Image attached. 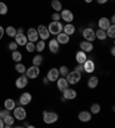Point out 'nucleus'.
<instances>
[{
  "mask_svg": "<svg viewBox=\"0 0 115 128\" xmlns=\"http://www.w3.org/2000/svg\"><path fill=\"white\" fill-rule=\"evenodd\" d=\"M80 48L82 51H84L85 53H89V52H92V51H93V44H92V42L82 40V42L80 43Z\"/></svg>",
  "mask_w": 115,
  "mask_h": 128,
  "instance_id": "2eb2a0df",
  "label": "nucleus"
},
{
  "mask_svg": "<svg viewBox=\"0 0 115 128\" xmlns=\"http://www.w3.org/2000/svg\"><path fill=\"white\" fill-rule=\"evenodd\" d=\"M76 61L77 64H81V65H83V64L85 62V60L88 59V56H86V53L84 52V51L80 50V51H77L76 52Z\"/></svg>",
  "mask_w": 115,
  "mask_h": 128,
  "instance_id": "412c9836",
  "label": "nucleus"
},
{
  "mask_svg": "<svg viewBox=\"0 0 115 128\" xmlns=\"http://www.w3.org/2000/svg\"><path fill=\"white\" fill-rule=\"evenodd\" d=\"M39 73H40V69H39L38 66L32 65L31 67L27 68L25 70V75H27L28 78H37L39 76Z\"/></svg>",
  "mask_w": 115,
  "mask_h": 128,
  "instance_id": "39448f33",
  "label": "nucleus"
},
{
  "mask_svg": "<svg viewBox=\"0 0 115 128\" xmlns=\"http://www.w3.org/2000/svg\"><path fill=\"white\" fill-rule=\"evenodd\" d=\"M98 26H99V29L107 30V29H108V27L111 26V21H109L108 18L103 16L101 18H99V21H98Z\"/></svg>",
  "mask_w": 115,
  "mask_h": 128,
  "instance_id": "6ab92c4d",
  "label": "nucleus"
},
{
  "mask_svg": "<svg viewBox=\"0 0 115 128\" xmlns=\"http://www.w3.org/2000/svg\"><path fill=\"white\" fill-rule=\"evenodd\" d=\"M37 32H38L39 38L43 39V40H47L50 38V31H48L47 27H45L44 24H39L37 27Z\"/></svg>",
  "mask_w": 115,
  "mask_h": 128,
  "instance_id": "20e7f679",
  "label": "nucleus"
},
{
  "mask_svg": "<svg viewBox=\"0 0 115 128\" xmlns=\"http://www.w3.org/2000/svg\"><path fill=\"white\" fill-rule=\"evenodd\" d=\"M31 99H32L31 94H30V92H23L22 95L20 96V100H18V102H20V104L22 105V106H24V105L30 104Z\"/></svg>",
  "mask_w": 115,
  "mask_h": 128,
  "instance_id": "f3484780",
  "label": "nucleus"
},
{
  "mask_svg": "<svg viewBox=\"0 0 115 128\" xmlns=\"http://www.w3.org/2000/svg\"><path fill=\"white\" fill-rule=\"evenodd\" d=\"M12 59L14 60L15 62H20L21 60H22V53L18 52L17 50H15L12 52Z\"/></svg>",
  "mask_w": 115,
  "mask_h": 128,
  "instance_id": "2f4dec72",
  "label": "nucleus"
},
{
  "mask_svg": "<svg viewBox=\"0 0 115 128\" xmlns=\"http://www.w3.org/2000/svg\"><path fill=\"white\" fill-rule=\"evenodd\" d=\"M98 83H99V80H98L97 76H91V78L88 80V86L90 89H95L97 88Z\"/></svg>",
  "mask_w": 115,
  "mask_h": 128,
  "instance_id": "b1692460",
  "label": "nucleus"
},
{
  "mask_svg": "<svg viewBox=\"0 0 115 128\" xmlns=\"http://www.w3.org/2000/svg\"><path fill=\"white\" fill-rule=\"evenodd\" d=\"M106 35H107V37L114 39V37H115V24H111V26H109L108 29L106 30Z\"/></svg>",
  "mask_w": 115,
  "mask_h": 128,
  "instance_id": "7c9ffc66",
  "label": "nucleus"
},
{
  "mask_svg": "<svg viewBox=\"0 0 115 128\" xmlns=\"http://www.w3.org/2000/svg\"><path fill=\"white\" fill-rule=\"evenodd\" d=\"M56 40H58V43L59 44H68L69 43V40H70V37L68 35H66L65 32H60L56 35Z\"/></svg>",
  "mask_w": 115,
  "mask_h": 128,
  "instance_id": "4be33fe9",
  "label": "nucleus"
},
{
  "mask_svg": "<svg viewBox=\"0 0 115 128\" xmlns=\"http://www.w3.org/2000/svg\"><path fill=\"white\" fill-rule=\"evenodd\" d=\"M92 119V114L89 111H81L78 113V120L82 122H89Z\"/></svg>",
  "mask_w": 115,
  "mask_h": 128,
  "instance_id": "a211bd4d",
  "label": "nucleus"
},
{
  "mask_svg": "<svg viewBox=\"0 0 115 128\" xmlns=\"http://www.w3.org/2000/svg\"><path fill=\"white\" fill-rule=\"evenodd\" d=\"M48 31H50L51 35H58V34L62 32V29H63V26L60 21H52L47 27Z\"/></svg>",
  "mask_w": 115,
  "mask_h": 128,
  "instance_id": "7ed1b4c3",
  "label": "nucleus"
},
{
  "mask_svg": "<svg viewBox=\"0 0 115 128\" xmlns=\"http://www.w3.org/2000/svg\"><path fill=\"white\" fill-rule=\"evenodd\" d=\"M0 1H1V0H0Z\"/></svg>",
  "mask_w": 115,
  "mask_h": 128,
  "instance_id": "603ef678",
  "label": "nucleus"
},
{
  "mask_svg": "<svg viewBox=\"0 0 115 128\" xmlns=\"http://www.w3.org/2000/svg\"><path fill=\"white\" fill-rule=\"evenodd\" d=\"M81 78H82V73H80V72H76V70H73L71 73L69 72V73H68V75L66 76V80H67V82L69 84H71V86L77 84L81 81Z\"/></svg>",
  "mask_w": 115,
  "mask_h": 128,
  "instance_id": "f03ea898",
  "label": "nucleus"
},
{
  "mask_svg": "<svg viewBox=\"0 0 115 128\" xmlns=\"http://www.w3.org/2000/svg\"><path fill=\"white\" fill-rule=\"evenodd\" d=\"M15 70L17 72V73H20V74H24L25 70H27L25 65H23V64H21V62H17L15 65Z\"/></svg>",
  "mask_w": 115,
  "mask_h": 128,
  "instance_id": "473e14b6",
  "label": "nucleus"
},
{
  "mask_svg": "<svg viewBox=\"0 0 115 128\" xmlns=\"http://www.w3.org/2000/svg\"><path fill=\"white\" fill-rule=\"evenodd\" d=\"M83 68H84V72H85V73H88V74L93 73V72H95V69H96V65H95V62H93V60L86 59L85 62L83 64Z\"/></svg>",
  "mask_w": 115,
  "mask_h": 128,
  "instance_id": "f8f14e48",
  "label": "nucleus"
},
{
  "mask_svg": "<svg viewBox=\"0 0 115 128\" xmlns=\"http://www.w3.org/2000/svg\"><path fill=\"white\" fill-rule=\"evenodd\" d=\"M43 120H44L45 124L51 125V124H54L59 120V116L55 112H51V111H44L43 112Z\"/></svg>",
  "mask_w": 115,
  "mask_h": 128,
  "instance_id": "f257e3e1",
  "label": "nucleus"
},
{
  "mask_svg": "<svg viewBox=\"0 0 115 128\" xmlns=\"http://www.w3.org/2000/svg\"><path fill=\"white\" fill-rule=\"evenodd\" d=\"M8 48H9V50H12V51L17 50V43H16V42H12V43H9Z\"/></svg>",
  "mask_w": 115,
  "mask_h": 128,
  "instance_id": "58836bf2",
  "label": "nucleus"
},
{
  "mask_svg": "<svg viewBox=\"0 0 115 128\" xmlns=\"http://www.w3.org/2000/svg\"><path fill=\"white\" fill-rule=\"evenodd\" d=\"M62 95H63V98L68 99V100H71V99H75L77 97V91L75 89H71L68 86L67 89H65L62 91Z\"/></svg>",
  "mask_w": 115,
  "mask_h": 128,
  "instance_id": "9d476101",
  "label": "nucleus"
},
{
  "mask_svg": "<svg viewBox=\"0 0 115 128\" xmlns=\"http://www.w3.org/2000/svg\"><path fill=\"white\" fill-rule=\"evenodd\" d=\"M25 48H27V51L29 52V53L33 52V51H35V43L29 42V40H28V43L25 44Z\"/></svg>",
  "mask_w": 115,
  "mask_h": 128,
  "instance_id": "4c0bfd02",
  "label": "nucleus"
},
{
  "mask_svg": "<svg viewBox=\"0 0 115 128\" xmlns=\"http://www.w3.org/2000/svg\"><path fill=\"white\" fill-rule=\"evenodd\" d=\"M15 86H16L17 89H23V88H25V86H28L27 75H21L18 78H16V81H15Z\"/></svg>",
  "mask_w": 115,
  "mask_h": 128,
  "instance_id": "ddd939ff",
  "label": "nucleus"
},
{
  "mask_svg": "<svg viewBox=\"0 0 115 128\" xmlns=\"http://www.w3.org/2000/svg\"><path fill=\"white\" fill-rule=\"evenodd\" d=\"M96 34V38H98L99 40H105L107 38V35H106V30H103V29H98L97 31H95Z\"/></svg>",
  "mask_w": 115,
  "mask_h": 128,
  "instance_id": "bb28decb",
  "label": "nucleus"
},
{
  "mask_svg": "<svg viewBox=\"0 0 115 128\" xmlns=\"http://www.w3.org/2000/svg\"><path fill=\"white\" fill-rule=\"evenodd\" d=\"M63 32L66 34V35H68V36H71V35H74L75 34V31H76V28H75V26L74 24H71V23H67L63 27Z\"/></svg>",
  "mask_w": 115,
  "mask_h": 128,
  "instance_id": "5701e85b",
  "label": "nucleus"
},
{
  "mask_svg": "<svg viewBox=\"0 0 115 128\" xmlns=\"http://www.w3.org/2000/svg\"><path fill=\"white\" fill-rule=\"evenodd\" d=\"M52 18H53V21H60V20H61V16H60V13L55 12L53 15H52Z\"/></svg>",
  "mask_w": 115,
  "mask_h": 128,
  "instance_id": "a19ab883",
  "label": "nucleus"
},
{
  "mask_svg": "<svg viewBox=\"0 0 115 128\" xmlns=\"http://www.w3.org/2000/svg\"><path fill=\"white\" fill-rule=\"evenodd\" d=\"M48 48H50V52H52V53H58L60 48V44L58 43L56 39H51L48 42Z\"/></svg>",
  "mask_w": 115,
  "mask_h": 128,
  "instance_id": "aec40b11",
  "label": "nucleus"
},
{
  "mask_svg": "<svg viewBox=\"0 0 115 128\" xmlns=\"http://www.w3.org/2000/svg\"><path fill=\"white\" fill-rule=\"evenodd\" d=\"M43 61H44L43 56H41V54H36L35 57H33V59H32V65L38 66V67H39V66L43 64Z\"/></svg>",
  "mask_w": 115,
  "mask_h": 128,
  "instance_id": "c756f323",
  "label": "nucleus"
},
{
  "mask_svg": "<svg viewBox=\"0 0 115 128\" xmlns=\"http://www.w3.org/2000/svg\"><path fill=\"white\" fill-rule=\"evenodd\" d=\"M48 82H50V81L47 80V78H43V83L44 84H48Z\"/></svg>",
  "mask_w": 115,
  "mask_h": 128,
  "instance_id": "09e8293b",
  "label": "nucleus"
},
{
  "mask_svg": "<svg viewBox=\"0 0 115 128\" xmlns=\"http://www.w3.org/2000/svg\"><path fill=\"white\" fill-rule=\"evenodd\" d=\"M108 0H97V2L99 4V5H104V4H106Z\"/></svg>",
  "mask_w": 115,
  "mask_h": 128,
  "instance_id": "a18cd8bd",
  "label": "nucleus"
},
{
  "mask_svg": "<svg viewBox=\"0 0 115 128\" xmlns=\"http://www.w3.org/2000/svg\"><path fill=\"white\" fill-rule=\"evenodd\" d=\"M82 35L84 37V40H88V42H93L96 40V34L95 30L91 29V28H85V29L82 31Z\"/></svg>",
  "mask_w": 115,
  "mask_h": 128,
  "instance_id": "0eeeda50",
  "label": "nucleus"
},
{
  "mask_svg": "<svg viewBox=\"0 0 115 128\" xmlns=\"http://www.w3.org/2000/svg\"><path fill=\"white\" fill-rule=\"evenodd\" d=\"M86 4H90V2H92V0H84Z\"/></svg>",
  "mask_w": 115,
  "mask_h": 128,
  "instance_id": "3c124183",
  "label": "nucleus"
},
{
  "mask_svg": "<svg viewBox=\"0 0 115 128\" xmlns=\"http://www.w3.org/2000/svg\"><path fill=\"white\" fill-rule=\"evenodd\" d=\"M5 127V124H3V120L0 119V128H3Z\"/></svg>",
  "mask_w": 115,
  "mask_h": 128,
  "instance_id": "de8ad7c7",
  "label": "nucleus"
},
{
  "mask_svg": "<svg viewBox=\"0 0 115 128\" xmlns=\"http://www.w3.org/2000/svg\"><path fill=\"white\" fill-rule=\"evenodd\" d=\"M111 54H112V56H115V48L114 46H112V48H111Z\"/></svg>",
  "mask_w": 115,
  "mask_h": 128,
  "instance_id": "49530a36",
  "label": "nucleus"
},
{
  "mask_svg": "<svg viewBox=\"0 0 115 128\" xmlns=\"http://www.w3.org/2000/svg\"><path fill=\"white\" fill-rule=\"evenodd\" d=\"M5 32H6L9 37H15V35H16V28L12 27V26H9V27L6 28Z\"/></svg>",
  "mask_w": 115,
  "mask_h": 128,
  "instance_id": "72a5a7b5",
  "label": "nucleus"
},
{
  "mask_svg": "<svg viewBox=\"0 0 115 128\" xmlns=\"http://www.w3.org/2000/svg\"><path fill=\"white\" fill-rule=\"evenodd\" d=\"M109 21H111V24H115V15H112V18H109Z\"/></svg>",
  "mask_w": 115,
  "mask_h": 128,
  "instance_id": "c03bdc74",
  "label": "nucleus"
},
{
  "mask_svg": "<svg viewBox=\"0 0 115 128\" xmlns=\"http://www.w3.org/2000/svg\"><path fill=\"white\" fill-rule=\"evenodd\" d=\"M36 43H37V44L35 45V50L37 51V52H39V53L43 52V51L45 50V46H46V45H45V40L41 39V40H37Z\"/></svg>",
  "mask_w": 115,
  "mask_h": 128,
  "instance_id": "c85d7f7f",
  "label": "nucleus"
},
{
  "mask_svg": "<svg viewBox=\"0 0 115 128\" xmlns=\"http://www.w3.org/2000/svg\"><path fill=\"white\" fill-rule=\"evenodd\" d=\"M15 42L17 43V45H20V46H25V44L28 43V38H27V36L24 35L23 32L22 34H16L15 35Z\"/></svg>",
  "mask_w": 115,
  "mask_h": 128,
  "instance_id": "dca6fc26",
  "label": "nucleus"
},
{
  "mask_svg": "<svg viewBox=\"0 0 115 128\" xmlns=\"http://www.w3.org/2000/svg\"><path fill=\"white\" fill-rule=\"evenodd\" d=\"M3 34H5V30H3V28L0 26V40H1V38H2Z\"/></svg>",
  "mask_w": 115,
  "mask_h": 128,
  "instance_id": "37998d69",
  "label": "nucleus"
},
{
  "mask_svg": "<svg viewBox=\"0 0 115 128\" xmlns=\"http://www.w3.org/2000/svg\"><path fill=\"white\" fill-rule=\"evenodd\" d=\"M3 124H5V127H12L13 124H14V116H10V114H8V116H6L5 118H3Z\"/></svg>",
  "mask_w": 115,
  "mask_h": 128,
  "instance_id": "cd10ccee",
  "label": "nucleus"
},
{
  "mask_svg": "<svg viewBox=\"0 0 115 128\" xmlns=\"http://www.w3.org/2000/svg\"><path fill=\"white\" fill-rule=\"evenodd\" d=\"M27 38L29 42H32V43H36L38 40L39 36H38V32H37V29H36V28H29V29H28Z\"/></svg>",
  "mask_w": 115,
  "mask_h": 128,
  "instance_id": "1a4fd4ad",
  "label": "nucleus"
},
{
  "mask_svg": "<svg viewBox=\"0 0 115 128\" xmlns=\"http://www.w3.org/2000/svg\"><path fill=\"white\" fill-rule=\"evenodd\" d=\"M8 114H9V111L6 110V108H5L3 111L0 110V119H3V118H5L6 116H8Z\"/></svg>",
  "mask_w": 115,
  "mask_h": 128,
  "instance_id": "ea45409f",
  "label": "nucleus"
},
{
  "mask_svg": "<svg viewBox=\"0 0 115 128\" xmlns=\"http://www.w3.org/2000/svg\"><path fill=\"white\" fill-rule=\"evenodd\" d=\"M51 6H52V8H53L55 12H58V13L62 10V4H61L60 0H52Z\"/></svg>",
  "mask_w": 115,
  "mask_h": 128,
  "instance_id": "a878e982",
  "label": "nucleus"
},
{
  "mask_svg": "<svg viewBox=\"0 0 115 128\" xmlns=\"http://www.w3.org/2000/svg\"><path fill=\"white\" fill-rule=\"evenodd\" d=\"M0 110H1V108H0Z\"/></svg>",
  "mask_w": 115,
  "mask_h": 128,
  "instance_id": "864d4df0",
  "label": "nucleus"
},
{
  "mask_svg": "<svg viewBox=\"0 0 115 128\" xmlns=\"http://www.w3.org/2000/svg\"><path fill=\"white\" fill-rule=\"evenodd\" d=\"M14 119H16V120H20V121H23L25 118H27V111L24 110L22 106H20V107H15L14 110Z\"/></svg>",
  "mask_w": 115,
  "mask_h": 128,
  "instance_id": "423d86ee",
  "label": "nucleus"
},
{
  "mask_svg": "<svg viewBox=\"0 0 115 128\" xmlns=\"http://www.w3.org/2000/svg\"><path fill=\"white\" fill-rule=\"evenodd\" d=\"M59 69V73H60V76H62V78H66L68 75V73H69V68H68L67 66H61Z\"/></svg>",
  "mask_w": 115,
  "mask_h": 128,
  "instance_id": "f704fd0d",
  "label": "nucleus"
},
{
  "mask_svg": "<svg viewBox=\"0 0 115 128\" xmlns=\"http://www.w3.org/2000/svg\"><path fill=\"white\" fill-rule=\"evenodd\" d=\"M46 78H47V80L50 81V82H55L58 78H60V73H59V69L58 68H51L50 70H48L47 75H46Z\"/></svg>",
  "mask_w": 115,
  "mask_h": 128,
  "instance_id": "9b49d317",
  "label": "nucleus"
},
{
  "mask_svg": "<svg viewBox=\"0 0 115 128\" xmlns=\"http://www.w3.org/2000/svg\"><path fill=\"white\" fill-rule=\"evenodd\" d=\"M55 82H56V88H58V90H59V91H61V92L69 86V83L67 82L66 78H62V76H60V78H58Z\"/></svg>",
  "mask_w": 115,
  "mask_h": 128,
  "instance_id": "4468645a",
  "label": "nucleus"
},
{
  "mask_svg": "<svg viewBox=\"0 0 115 128\" xmlns=\"http://www.w3.org/2000/svg\"><path fill=\"white\" fill-rule=\"evenodd\" d=\"M3 105H5V108L6 110H8V111H13L15 108V102H14V99H12V98H8V99H6L5 100V103H3Z\"/></svg>",
  "mask_w": 115,
  "mask_h": 128,
  "instance_id": "393cba45",
  "label": "nucleus"
},
{
  "mask_svg": "<svg viewBox=\"0 0 115 128\" xmlns=\"http://www.w3.org/2000/svg\"><path fill=\"white\" fill-rule=\"evenodd\" d=\"M60 16H61L62 20L65 22H67V23H71L73 20H74V14H73L71 10H69V9H62L61 13H60Z\"/></svg>",
  "mask_w": 115,
  "mask_h": 128,
  "instance_id": "6e6552de",
  "label": "nucleus"
},
{
  "mask_svg": "<svg viewBox=\"0 0 115 128\" xmlns=\"http://www.w3.org/2000/svg\"><path fill=\"white\" fill-rule=\"evenodd\" d=\"M74 70H76V72H80V73H83L84 72V68H83V65H81V64H78V65L75 67V69Z\"/></svg>",
  "mask_w": 115,
  "mask_h": 128,
  "instance_id": "79ce46f5",
  "label": "nucleus"
},
{
  "mask_svg": "<svg viewBox=\"0 0 115 128\" xmlns=\"http://www.w3.org/2000/svg\"><path fill=\"white\" fill-rule=\"evenodd\" d=\"M8 13V7L5 2L0 1V15H6Z\"/></svg>",
  "mask_w": 115,
  "mask_h": 128,
  "instance_id": "e433bc0d",
  "label": "nucleus"
},
{
  "mask_svg": "<svg viewBox=\"0 0 115 128\" xmlns=\"http://www.w3.org/2000/svg\"><path fill=\"white\" fill-rule=\"evenodd\" d=\"M100 110H101V106L99 104H97V103L91 105V114H98L100 112Z\"/></svg>",
  "mask_w": 115,
  "mask_h": 128,
  "instance_id": "c9c22d12",
  "label": "nucleus"
},
{
  "mask_svg": "<svg viewBox=\"0 0 115 128\" xmlns=\"http://www.w3.org/2000/svg\"><path fill=\"white\" fill-rule=\"evenodd\" d=\"M22 34V32H23V28H18V29L17 30H16V34Z\"/></svg>",
  "mask_w": 115,
  "mask_h": 128,
  "instance_id": "8fccbe9b",
  "label": "nucleus"
}]
</instances>
